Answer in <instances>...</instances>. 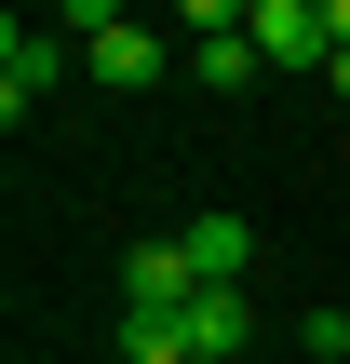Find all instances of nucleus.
Wrapping results in <instances>:
<instances>
[{
  "label": "nucleus",
  "instance_id": "1",
  "mask_svg": "<svg viewBox=\"0 0 350 364\" xmlns=\"http://www.w3.org/2000/svg\"><path fill=\"white\" fill-rule=\"evenodd\" d=\"M81 68H94V81H108V95H148V81H162V68H175V41H162V27H148V14H108V27H94V41H81Z\"/></svg>",
  "mask_w": 350,
  "mask_h": 364
},
{
  "label": "nucleus",
  "instance_id": "2",
  "mask_svg": "<svg viewBox=\"0 0 350 364\" xmlns=\"http://www.w3.org/2000/svg\"><path fill=\"white\" fill-rule=\"evenodd\" d=\"M54 81H67V41L54 27H0V122H27Z\"/></svg>",
  "mask_w": 350,
  "mask_h": 364
},
{
  "label": "nucleus",
  "instance_id": "3",
  "mask_svg": "<svg viewBox=\"0 0 350 364\" xmlns=\"http://www.w3.org/2000/svg\"><path fill=\"white\" fill-rule=\"evenodd\" d=\"M243 27H256V54H270V68H337V41H324V0H256Z\"/></svg>",
  "mask_w": 350,
  "mask_h": 364
},
{
  "label": "nucleus",
  "instance_id": "4",
  "mask_svg": "<svg viewBox=\"0 0 350 364\" xmlns=\"http://www.w3.org/2000/svg\"><path fill=\"white\" fill-rule=\"evenodd\" d=\"M175 243H189V284H243V270H256V230H243V216H189Z\"/></svg>",
  "mask_w": 350,
  "mask_h": 364
},
{
  "label": "nucleus",
  "instance_id": "5",
  "mask_svg": "<svg viewBox=\"0 0 350 364\" xmlns=\"http://www.w3.org/2000/svg\"><path fill=\"white\" fill-rule=\"evenodd\" d=\"M243 324H256L243 284H202V297H189V364H229V351H243Z\"/></svg>",
  "mask_w": 350,
  "mask_h": 364
},
{
  "label": "nucleus",
  "instance_id": "6",
  "mask_svg": "<svg viewBox=\"0 0 350 364\" xmlns=\"http://www.w3.org/2000/svg\"><path fill=\"white\" fill-rule=\"evenodd\" d=\"M189 68H202L216 95H243V81H256L270 54H256V27H216V41H189Z\"/></svg>",
  "mask_w": 350,
  "mask_h": 364
},
{
  "label": "nucleus",
  "instance_id": "7",
  "mask_svg": "<svg viewBox=\"0 0 350 364\" xmlns=\"http://www.w3.org/2000/svg\"><path fill=\"white\" fill-rule=\"evenodd\" d=\"M121 364H189V311H121Z\"/></svg>",
  "mask_w": 350,
  "mask_h": 364
},
{
  "label": "nucleus",
  "instance_id": "8",
  "mask_svg": "<svg viewBox=\"0 0 350 364\" xmlns=\"http://www.w3.org/2000/svg\"><path fill=\"white\" fill-rule=\"evenodd\" d=\"M324 81H337V95H350V54H337V68H324Z\"/></svg>",
  "mask_w": 350,
  "mask_h": 364
}]
</instances>
